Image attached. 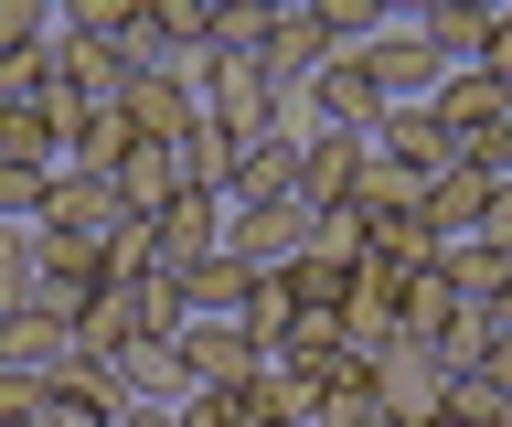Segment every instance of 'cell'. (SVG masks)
I'll return each mask as SVG.
<instances>
[{
	"instance_id": "cell-20",
	"label": "cell",
	"mask_w": 512,
	"mask_h": 427,
	"mask_svg": "<svg viewBox=\"0 0 512 427\" xmlns=\"http://www.w3.org/2000/svg\"><path fill=\"white\" fill-rule=\"evenodd\" d=\"M438 278H448L459 299H470V310H502L512 257H502V246H480V235H459V246H438Z\"/></svg>"
},
{
	"instance_id": "cell-14",
	"label": "cell",
	"mask_w": 512,
	"mask_h": 427,
	"mask_svg": "<svg viewBox=\"0 0 512 427\" xmlns=\"http://www.w3.org/2000/svg\"><path fill=\"white\" fill-rule=\"evenodd\" d=\"M480 214H491V171H480V161L438 171V182H427V203H416V225L438 235V246H459V235H480Z\"/></svg>"
},
{
	"instance_id": "cell-39",
	"label": "cell",
	"mask_w": 512,
	"mask_h": 427,
	"mask_svg": "<svg viewBox=\"0 0 512 427\" xmlns=\"http://www.w3.org/2000/svg\"><path fill=\"white\" fill-rule=\"evenodd\" d=\"M480 374H491V385H512V321L491 331V353H480Z\"/></svg>"
},
{
	"instance_id": "cell-24",
	"label": "cell",
	"mask_w": 512,
	"mask_h": 427,
	"mask_svg": "<svg viewBox=\"0 0 512 427\" xmlns=\"http://www.w3.org/2000/svg\"><path fill=\"white\" fill-rule=\"evenodd\" d=\"M128 374V395H139V406H182L192 395V374H182V353H171V342H128V353H107Z\"/></svg>"
},
{
	"instance_id": "cell-18",
	"label": "cell",
	"mask_w": 512,
	"mask_h": 427,
	"mask_svg": "<svg viewBox=\"0 0 512 427\" xmlns=\"http://www.w3.org/2000/svg\"><path fill=\"white\" fill-rule=\"evenodd\" d=\"M107 182H118V214H160V203H171V193H192V182H182V161H171L160 139H128V150H118V171H107Z\"/></svg>"
},
{
	"instance_id": "cell-28",
	"label": "cell",
	"mask_w": 512,
	"mask_h": 427,
	"mask_svg": "<svg viewBox=\"0 0 512 427\" xmlns=\"http://www.w3.org/2000/svg\"><path fill=\"white\" fill-rule=\"evenodd\" d=\"M96 257H107V278H150V267H160V235H150V214H118V235H107Z\"/></svg>"
},
{
	"instance_id": "cell-25",
	"label": "cell",
	"mask_w": 512,
	"mask_h": 427,
	"mask_svg": "<svg viewBox=\"0 0 512 427\" xmlns=\"http://www.w3.org/2000/svg\"><path fill=\"white\" fill-rule=\"evenodd\" d=\"M171 161H182V182H192V193H224V171H235V139H224L203 107H192V129L171 139Z\"/></svg>"
},
{
	"instance_id": "cell-21",
	"label": "cell",
	"mask_w": 512,
	"mask_h": 427,
	"mask_svg": "<svg viewBox=\"0 0 512 427\" xmlns=\"http://www.w3.org/2000/svg\"><path fill=\"white\" fill-rule=\"evenodd\" d=\"M246 278H256L246 257H203V267H182V310H192V321H235V310H246Z\"/></svg>"
},
{
	"instance_id": "cell-34",
	"label": "cell",
	"mask_w": 512,
	"mask_h": 427,
	"mask_svg": "<svg viewBox=\"0 0 512 427\" xmlns=\"http://www.w3.org/2000/svg\"><path fill=\"white\" fill-rule=\"evenodd\" d=\"M43 182H54V171H32V161H0V225H32Z\"/></svg>"
},
{
	"instance_id": "cell-12",
	"label": "cell",
	"mask_w": 512,
	"mask_h": 427,
	"mask_svg": "<svg viewBox=\"0 0 512 427\" xmlns=\"http://www.w3.org/2000/svg\"><path fill=\"white\" fill-rule=\"evenodd\" d=\"M363 139H374L384 161L427 171V182H438V171H459V161H470V150H459V139H448L438 118H427V107H384V118H374V129H363Z\"/></svg>"
},
{
	"instance_id": "cell-40",
	"label": "cell",
	"mask_w": 512,
	"mask_h": 427,
	"mask_svg": "<svg viewBox=\"0 0 512 427\" xmlns=\"http://www.w3.org/2000/svg\"><path fill=\"white\" fill-rule=\"evenodd\" d=\"M107 427H171V406H118Z\"/></svg>"
},
{
	"instance_id": "cell-6",
	"label": "cell",
	"mask_w": 512,
	"mask_h": 427,
	"mask_svg": "<svg viewBox=\"0 0 512 427\" xmlns=\"http://www.w3.org/2000/svg\"><path fill=\"white\" fill-rule=\"evenodd\" d=\"M299 246H310V203H299V193L235 203V214H224V257H246V267H288Z\"/></svg>"
},
{
	"instance_id": "cell-41",
	"label": "cell",
	"mask_w": 512,
	"mask_h": 427,
	"mask_svg": "<svg viewBox=\"0 0 512 427\" xmlns=\"http://www.w3.org/2000/svg\"><path fill=\"white\" fill-rule=\"evenodd\" d=\"M374 11H384V22H406V33L427 22V0H374Z\"/></svg>"
},
{
	"instance_id": "cell-29",
	"label": "cell",
	"mask_w": 512,
	"mask_h": 427,
	"mask_svg": "<svg viewBox=\"0 0 512 427\" xmlns=\"http://www.w3.org/2000/svg\"><path fill=\"white\" fill-rule=\"evenodd\" d=\"M139 11H150V0H54V22H64V33H96V43H118Z\"/></svg>"
},
{
	"instance_id": "cell-19",
	"label": "cell",
	"mask_w": 512,
	"mask_h": 427,
	"mask_svg": "<svg viewBox=\"0 0 512 427\" xmlns=\"http://www.w3.org/2000/svg\"><path fill=\"white\" fill-rule=\"evenodd\" d=\"M331 54H342V43L320 33L310 11H288V22H267V43H256V65L278 75V86H310V75H320V65H331Z\"/></svg>"
},
{
	"instance_id": "cell-4",
	"label": "cell",
	"mask_w": 512,
	"mask_h": 427,
	"mask_svg": "<svg viewBox=\"0 0 512 427\" xmlns=\"http://www.w3.org/2000/svg\"><path fill=\"white\" fill-rule=\"evenodd\" d=\"M107 289V257L96 246H64V235L32 225V310H54V321H86V299Z\"/></svg>"
},
{
	"instance_id": "cell-38",
	"label": "cell",
	"mask_w": 512,
	"mask_h": 427,
	"mask_svg": "<svg viewBox=\"0 0 512 427\" xmlns=\"http://www.w3.org/2000/svg\"><path fill=\"white\" fill-rule=\"evenodd\" d=\"M480 75H502V86H512V11L491 22V33H480Z\"/></svg>"
},
{
	"instance_id": "cell-15",
	"label": "cell",
	"mask_w": 512,
	"mask_h": 427,
	"mask_svg": "<svg viewBox=\"0 0 512 427\" xmlns=\"http://www.w3.org/2000/svg\"><path fill=\"white\" fill-rule=\"evenodd\" d=\"M278 193H299V139H246V150H235V171H224V214H235V203H278Z\"/></svg>"
},
{
	"instance_id": "cell-47",
	"label": "cell",
	"mask_w": 512,
	"mask_h": 427,
	"mask_svg": "<svg viewBox=\"0 0 512 427\" xmlns=\"http://www.w3.org/2000/svg\"><path fill=\"white\" fill-rule=\"evenodd\" d=\"M43 11H54V0H43Z\"/></svg>"
},
{
	"instance_id": "cell-16",
	"label": "cell",
	"mask_w": 512,
	"mask_h": 427,
	"mask_svg": "<svg viewBox=\"0 0 512 427\" xmlns=\"http://www.w3.org/2000/svg\"><path fill=\"white\" fill-rule=\"evenodd\" d=\"M352 171H363V129H310L299 139V203H342L352 193Z\"/></svg>"
},
{
	"instance_id": "cell-35",
	"label": "cell",
	"mask_w": 512,
	"mask_h": 427,
	"mask_svg": "<svg viewBox=\"0 0 512 427\" xmlns=\"http://www.w3.org/2000/svg\"><path fill=\"white\" fill-rule=\"evenodd\" d=\"M256 43H267V11L235 0V11H214V43H203V54H246V65H256Z\"/></svg>"
},
{
	"instance_id": "cell-37",
	"label": "cell",
	"mask_w": 512,
	"mask_h": 427,
	"mask_svg": "<svg viewBox=\"0 0 512 427\" xmlns=\"http://www.w3.org/2000/svg\"><path fill=\"white\" fill-rule=\"evenodd\" d=\"M43 395H54V385H32V374H0V417H43Z\"/></svg>"
},
{
	"instance_id": "cell-36",
	"label": "cell",
	"mask_w": 512,
	"mask_h": 427,
	"mask_svg": "<svg viewBox=\"0 0 512 427\" xmlns=\"http://www.w3.org/2000/svg\"><path fill=\"white\" fill-rule=\"evenodd\" d=\"M43 33H54L43 0H0V54H11V43H43Z\"/></svg>"
},
{
	"instance_id": "cell-17",
	"label": "cell",
	"mask_w": 512,
	"mask_h": 427,
	"mask_svg": "<svg viewBox=\"0 0 512 427\" xmlns=\"http://www.w3.org/2000/svg\"><path fill=\"white\" fill-rule=\"evenodd\" d=\"M459 310H470V299L438 278V257H427V267H406V299H395V342H427V353H438Z\"/></svg>"
},
{
	"instance_id": "cell-10",
	"label": "cell",
	"mask_w": 512,
	"mask_h": 427,
	"mask_svg": "<svg viewBox=\"0 0 512 427\" xmlns=\"http://www.w3.org/2000/svg\"><path fill=\"white\" fill-rule=\"evenodd\" d=\"M427 118H438L459 150H480V139L502 129V75H480V65H448L438 75V97H427Z\"/></svg>"
},
{
	"instance_id": "cell-9",
	"label": "cell",
	"mask_w": 512,
	"mask_h": 427,
	"mask_svg": "<svg viewBox=\"0 0 512 427\" xmlns=\"http://www.w3.org/2000/svg\"><path fill=\"white\" fill-rule=\"evenodd\" d=\"M128 75H118V43H96V33H64L54 22V97L43 107H107Z\"/></svg>"
},
{
	"instance_id": "cell-8",
	"label": "cell",
	"mask_w": 512,
	"mask_h": 427,
	"mask_svg": "<svg viewBox=\"0 0 512 427\" xmlns=\"http://www.w3.org/2000/svg\"><path fill=\"white\" fill-rule=\"evenodd\" d=\"M150 235H160V267H171V278L203 267V257H224V193H171L150 214Z\"/></svg>"
},
{
	"instance_id": "cell-30",
	"label": "cell",
	"mask_w": 512,
	"mask_h": 427,
	"mask_svg": "<svg viewBox=\"0 0 512 427\" xmlns=\"http://www.w3.org/2000/svg\"><path fill=\"white\" fill-rule=\"evenodd\" d=\"M150 22H160V43H171V54H203V43H214V11H203V0H150Z\"/></svg>"
},
{
	"instance_id": "cell-26",
	"label": "cell",
	"mask_w": 512,
	"mask_h": 427,
	"mask_svg": "<svg viewBox=\"0 0 512 427\" xmlns=\"http://www.w3.org/2000/svg\"><path fill=\"white\" fill-rule=\"evenodd\" d=\"M43 97H54V33L0 54V107H43Z\"/></svg>"
},
{
	"instance_id": "cell-46",
	"label": "cell",
	"mask_w": 512,
	"mask_h": 427,
	"mask_svg": "<svg viewBox=\"0 0 512 427\" xmlns=\"http://www.w3.org/2000/svg\"><path fill=\"white\" fill-rule=\"evenodd\" d=\"M502 118H512V86H502Z\"/></svg>"
},
{
	"instance_id": "cell-33",
	"label": "cell",
	"mask_w": 512,
	"mask_h": 427,
	"mask_svg": "<svg viewBox=\"0 0 512 427\" xmlns=\"http://www.w3.org/2000/svg\"><path fill=\"white\" fill-rule=\"evenodd\" d=\"M171 427H246V406H235V385H192L171 406Z\"/></svg>"
},
{
	"instance_id": "cell-13",
	"label": "cell",
	"mask_w": 512,
	"mask_h": 427,
	"mask_svg": "<svg viewBox=\"0 0 512 427\" xmlns=\"http://www.w3.org/2000/svg\"><path fill=\"white\" fill-rule=\"evenodd\" d=\"M118 118H128V139H160V150H171V139L192 129V75L171 65V75H128L118 86Z\"/></svg>"
},
{
	"instance_id": "cell-44",
	"label": "cell",
	"mask_w": 512,
	"mask_h": 427,
	"mask_svg": "<svg viewBox=\"0 0 512 427\" xmlns=\"http://www.w3.org/2000/svg\"><path fill=\"white\" fill-rule=\"evenodd\" d=\"M203 11H235V0H203Z\"/></svg>"
},
{
	"instance_id": "cell-27",
	"label": "cell",
	"mask_w": 512,
	"mask_h": 427,
	"mask_svg": "<svg viewBox=\"0 0 512 427\" xmlns=\"http://www.w3.org/2000/svg\"><path fill=\"white\" fill-rule=\"evenodd\" d=\"M310 427H384L374 385H363V363H352V374H331V385L310 395Z\"/></svg>"
},
{
	"instance_id": "cell-7",
	"label": "cell",
	"mask_w": 512,
	"mask_h": 427,
	"mask_svg": "<svg viewBox=\"0 0 512 427\" xmlns=\"http://www.w3.org/2000/svg\"><path fill=\"white\" fill-rule=\"evenodd\" d=\"M86 353L75 342V321H54V310H11L0 321V374H32V385H64V363Z\"/></svg>"
},
{
	"instance_id": "cell-23",
	"label": "cell",
	"mask_w": 512,
	"mask_h": 427,
	"mask_svg": "<svg viewBox=\"0 0 512 427\" xmlns=\"http://www.w3.org/2000/svg\"><path fill=\"white\" fill-rule=\"evenodd\" d=\"M75 342H86V353H128V342H139V278H107V289L86 299Z\"/></svg>"
},
{
	"instance_id": "cell-43",
	"label": "cell",
	"mask_w": 512,
	"mask_h": 427,
	"mask_svg": "<svg viewBox=\"0 0 512 427\" xmlns=\"http://www.w3.org/2000/svg\"><path fill=\"white\" fill-rule=\"evenodd\" d=\"M246 11H267V22H288V11H310V0H246Z\"/></svg>"
},
{
	"instance_id": "cell-5",
	"label": "cell",
	"mask_w": 512,
	"mask_h": 427,
	"mask_svg": "<svg viewBox=\"0 0 512 427\" xmlns=\"http://www.w3.org/2000/svg\"><path fill=\"white\" fill-rule=\"evenodd\" d=\"M352 54H363V75H374V97L384 107H427V97H438V54H427V33H406V22H384V33L374 43H352Z\"/></svg>"
},
{
	"instance_id": "cell-11",
	"label": "cell",
	"mask_w": 512,
	"mask_h": 427,
	"mask_svg": "<svg viewBox=\"0 0 512 427\" xmlns=\"http://www.w3.org/2000/svg\"><path fill=\"white\" fill-rule=\"evenodd\" d=\"M171 353H182L192 385H246L256 363H267V353L246 342V321H182V331H171Z\"/></svg>"
},
{
	"instance_id": "cell-42",
	"label": "cell",
	"mask_w": 512,
	"mask_h": 427,
	"mask_svg": "<svg viewBox=\"0 0 512 427\" xmlns=\"http://www.w3.org/2000/svg\"><path fill=\"white\" fill-rule=\"evenodd\" d=\"M448 11H470V22H502V11H512V0H448Z\"/></svg>"
},
{
	"instance_id": "cell-1",
	"label": "cell",
	"mask_w": 512,
	"mask_h": 427,
	"mask_svg": "<svg viewBox=\"0 0 512 427\" xmlns=\"http://www.w3.org/2000/svg\"><path fill=\"white\" fill-rule=\"evenodd\" d=\"M192 107H203V118H214L224 139H235V150H246V139H278V107H288V86L267 65H246V54H192Z\"/></svg>"
},
{
	"instance_id": "cell-22",
	"label": "cell",
	"mask_w": 512,
	"mask_h": 427,
	"mask_svg": "<svg viewBox=\"0 0 512 427\" xmlns=\"http://www.w3.org/2000/svg\"><path fill=\"white\" fill-rule=\"evenodd\" d=\"M235 321H246V342H256V353H278V342H288V321H299V289H288V267H256V278H246V310H235Z\"/></svg>"
},
{
	"instance_id": "cell-45",
	"label": "cell",
	"mask_w": 512,
	"mask_h": 427,
	"mask_svg": "<svg viewBox=\"0 0 512 427\" xmlns=\"http://www.w3.org/2000/svg\"><path fill=\"white\" fill-rule=\"evenodd\" d=\"M427 427H459V417H427Z\"/></svg>"
},
{
	"instance_id": "cell-31",
	"label": "cell",
	"mask_w": 512,
	"mask_h": 427,
	"mask_svg": "<svg viewBox=\"0 0 512 427\" xmlns=\"http://www.w3.org/2000/svg\"><path fill=\"white\" fill-rule=\"evenodd\" d=\"M32 310V225H0V321Z\"/></svg>"
},
{
	"instance_id": "cell-2",
	"label": "cell",
	"mask_w": 512,
	"mask_h": 427,
	"mask_svg": "<svg viewBox=\"0 0 512 427\" xmlns=\"http://www.w3.org/2000/svg\"><path fill=\"white\" fill-rule=\"evenodd\" d=\"M363 385H374L384 427H427V417H438V395H448V363L427 353V342H384V353L363 363Z\"/></svg>"
},
{
	"instance_id": "cell-48",
	"label": "cell",
	"mask_w": 512,
	"mask_h": 427,
	"mask_svg": "<svg viewBox=\"0 0 512 427\" xmlns=\"http://www.w3.org/2000/svg\"><path fill=\"white\" fill-rule=\"evenodd\" d=\"M502 257H512V246H502Z\"/></svg>"
},
{
	"instance_id": "cell-3",
	"label": "cell",
	"mask_w": 512,
	"mask_h": 427,
	"mask_svg": "<svg viewBox=\"0 0 512 427\" xmlns=\"http://www.w3.org/2000/svg\"><path fill=\"white\" fill-rule=\"evenodd\" d=\"M32 225L64 235V246H107V235H118V182L54 161V182H43V203H32Z\"/></svg>"
},
{
	"instance_id": "cell-32",
	"label": "cell",
	"mask_w": 512,
	"mask_h": 427,
	"mask_svg": "<svg viewBox=\"0 0 512 427\" xmlns=\"http://www.w3.org/2000/svg\"><path fill=\"white\" fill-rule=\"evenodd\" d=\"M310 22H320L331 43H342V54H352V43H374V33H384V11H374V0H310Z\"/></svg>"
}]
</instances>
